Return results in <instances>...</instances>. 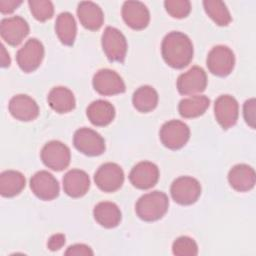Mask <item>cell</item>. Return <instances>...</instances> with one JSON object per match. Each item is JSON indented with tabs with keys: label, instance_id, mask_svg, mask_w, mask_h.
Here are the masks:
<instances>
[{
	"label": "cell",
	"instance_id": "cell-12",
	"mask_svg": "<svg viewBox=\"0 0 256 256\" xmlns=\"http://www.w3.org/2000/svg\"><path fill=\"white\" fill-rule=\"evenodd\" d=\"M96 92L104 96H112L125 92V83L121 76L111 69H101L95 73L92 80Z\"/></svg>",
	"mask_w": 256,
	"mask_h": 256
},
{
	"label": "cell",
	"instance_id": "cell-25",
	"mask_svg": "<svg viewBox=\"0 0 256 256\" xmlns=\"http://www.w3.org/2000/svg\"><path fill=\"white\" fill-rule=\"evenodd\" d=\"M24 175L16 170H6L0 174V194L11 198L18 195L25 188Z\"/></svg>",
	"mask_w": 256,
	"mask_h": 256
},
{
	"label": "cell",
	"instance_id": "cell-1",
	"mask_svg": "<svg viewBox=\"0 0 256 256\" xmlns=\"http://www.w3.org/2000/svg\"><path fill=\"white\" fill-rule=\"evenodd\" d=\"M161 53L166 64L175 69H182L193 59V44L186 34L172 31L163 38Z\"/></svg>",
	"mask_w": 256,
	"mask_h": 256
},
{
	"label": "cell",
	"instance_id": "cell-6",
	"mask_svg": "<svg viewBox=\"0 0 256 256\" xmlns=\"http://www.w3.org/2000/svg\"><path fill=\"white\" fill-rule=\"evenodd\" d=\"M102 48L111 62H123L127 53V41L125 36L117 29L111 26L105 28L102 34Z\"/></svg>",
	"mask_w": 256,
	"mask_h": 256
},
{
	"label": "cell",
	"instance_id": "cell-14",
	"mask_svg": "<svg viewBox=\"0 0 256 256\" xmlns=\"http://www.w3.org/2000/svg\"><path fill=\"white\" fill-rule=\"evenodd\" d=\"M0 34L6 43L11 46H17L29 34V25L20 16L4 18L0 22Z\"/></svg>",
	"mask_w": 256,
	"mask_h": 256
},
{
	"label": "cell",
	"instance_id": "cell-32",
	"mask_svg": "<svg viewBox=\"0 0 256 256\" xmlns=\"http://www.w3.org/2000/svg\"><path fill=\"white\" fill-rule=\"evenodd\" d=\"M164 6L167 13L177 19L187 17L191 11V3L188 0H166Z\"/></svg>",
	"mask_w": 256,
	"mask_h": 256
},
{
	"label": "cell",
	"instance_id": "cell-31",
	"mask_svg": "<svg viewBox=\"0 0 256 256\" xmlns=\"http://www.w3.org/2000/svg\"><path fill=\"white\" fill-rule=\"evenodd\" d=\"M172 252L176 256H195L198 254V246L194 239L181 236L173 242Z\"/></svg>",
	"mask_w": 256,
	"mask_h": 256
},
{
	"label": "cell",
	"instance_id": "cell-27",
	"mask_svg": "<svg viewBox=\"0 0 256 256\" xmlns=\"http://www.w3.org/2000/svg\"><path fill=\"white\" fill-rule=\"evenodd\" d=\"M210 105V100L205 95H193L179 102L178 111L184 118H195L203 115Z\"/></svg>",
	"mask_w": 256,
	"mask_h": 256
},
{
	"label": "cell",
	"instance_id": "cell-21",
	"mask_svg": "<svg viewBox=\"0 0 256 256\" xmlns=\"http://www.w3.org/2000/svg\"><path fill=\"white\" fill-rule=\"evenodd\" d=\"M77 16L82 26L91 31L100 29L104 22L102 9L91 1H83L78 4Z\"/></svg>",
	"mask_w": 256,
	"mask_h": 256
},
{
	"label": "cell",
	"instance_id": "cell-3",
	"mask_svg": "<svg viewBox=\"0 0 256 256\" xmlns=\"http://www.w3.org/2000/svg\"><path fill=\"white\" fill-rule=\"evenodd\" d=\"M172 199L180 205L194 204L201 195V185L199 181L190 176L176 178L170 187Z\"/></svg>",
	"mask_w": 256,
	"mask_h": 256
},
{
	"label": "cell",
	"instance_id": "cell-28",
	"mask_svg": "<svg viewBox=\"0 0 256 256\" xmlns=\"http://www.w3.org/2000/svg\"><path fill=\"white\" fill-rule=\"evenodd\" d=\"M132 103L134 108L139 112L148 113L156 108L158 104V93L149 85L141 86L133 93Z\"/></svg>",
	"mask_w": 256,
	"mask_h": 256
},
{
	"label": "cell",
	"instance_id": "cell-13",
	"mask_svg": "<svg viewBox=\"0 0 256 256\" xmlns=\"http://www.w3.org/2000/svg\"><path fill=\"white\" fill-rule=\"evenodd\" d=\"M30 188L34 195L41 200L50 201L59 195V183L48 171L36 172L30 179Z\"/></svg>",
	"mask_w": 256,
	"mask_h": 256
},
{
	"label": "cell",
	"instance_id": "cell-37",
	"mask_svg": "<svg viewBox=\"0 0 256 256\" xmlns=\"http://www.w3.org/2000/svg\"><path fill=\"white\" fill-rule=\"evenodd\" d=\"M0 62H1V66H2V67H8V66H10V63H11L10 56H9L8 52L6 51V49H5V47H4L3 44H1Z\"/></svg>",
	"mask_w": 256,
	"mask_h": 256
},
{
	"label": "cell",
	"instance_id": "cell-22",
	"mask_svg": "<svg viewBox=\"0 0 256 256\" xmlns=\"http://www.w3.org/2000/svg\"><path fill=\"white\" fill-rule=\"evenodd\" d=\"M47 101L51 109L61 114L72 111L76 104L73 92L63 86L52 88L48 94Z\"/></svg>",
	"mask_w": 256,
	"mask_h": 256
},
{
	"label": "cell",
	"instance_id": "cell-29",
	"mask_svg": "<svg viewBox=\"0 0 256 256\" xmlns=\"http://www.w3.org/2000/svg\"><path fill=\"white\" fill-rule=\"evenodd\" d=\"M203 6L207 15L219 26H227L232 17L224 2L219 0H205Z\"/></svg>",
	"mask_w": 256,
	"mask_h": 256
},
{
	"label": "cell",
	"instance_id": "cell-17",
	"mask_svg": "<svg viewBox=\"0 0 256 256\" xmlns=\"http://www.w3.org/2000/svg\"><path fill=\"white\" fill-rule=\"evenodd\" d=\"M124 22L134 30L146 28L150 21V13L146 5L140 1H126L122 6Z\"/></svg>",
	"mask_w": 256,
	"mask_h": 256
},
{
	"label": "cell",
	"instance_id": "cell-35",
	"mask_svg": "<svg viewBox=\"0 0 256 256\" xmlns=\"http://www.w3.org/2000/svg\"><path fill=\"white\" fill-rule=\"evenodd\" d=\"M64 244H65V235L62 233H58V234L52 235L49 238L47 246L51 251H56L62 248Z\"/></svg>",
	"mask_w": 256,
	"mask_h": 256
},
{
	"label": "cell",
	"instance_id": "cell-5",
	"mask_svg": "<svg viewBox=\"0 0 256 256\" xmlns=\"http://www.w3.org/2000/svg\"><path fill=\"white\" fill-rule=\"evenodd\" d=\"M159 137L166 148L178 150L188 142L190 138V129L180 120H170L162 125Z\"/></svg>",
	"mask_w": 256,
	"mask_h": 256
},
{
	"label": "cell",
	"instance_id": "cell-10",
	"mask_svg": "<svg viewBox=\"0 0 256 256\" xmlns=\"http://www.w3.org/2000/svg\"><path fill=\"white\" fill-rule=\"evenodd\" d=\"M94 181L103 192H115L121 188L124 182V172L118 164L107 162L97 169Z\"/></svg>",
	"mask_w": 256,
	"mask_h": 256
},
{
	"label": "cell",
	"instance_id": "cell-7",
	"mask_svg": "<svg viewBox=\"0 0 256 256\" xmlns=\"http://www.w3.org/2000/svg\"><path fill=\"white\" fill-rule=\"evenodd\" d=\"M73 144L79 152L87 156H99L105 151V141L103 137L95 130L87 127L75 131Z\"/></svg>",
	"mask_w": 256,
	"mask_h": 256
},
{
	"label": "cell",
	"instance_id": "cell-4",
	"mask_svg": "<svg viewBox=\"0 0 256 256\" xmlns=\"http://www.w3.org/2000/svg\"><path fill=\"white\" fill-rule=\"evenodd\" d=\"M44 165L54 171H62L70 164V149L62 142L52 140L46 143L40 153Z\"/></svg>",
	"mask_w": 256,
	"mask_h": 256
},
{
	"label": "cell",
	"instance_id": "cell-18",
	"mask_svg": "<svg viewBox=\"0 0 256 256\" xmlns=\"http://www.w3.org/2000/svg\"><path fill=\"white\" fill-rule=\"evenodd\" d=\"M10 114L19 121H32L39 115V107L34 99L25 94L13 96L8 104Z\"/></svg>",
	"mask_w": 256,
	"mask_h": 256
},
{
	"label": "cell",
	"instance_id": "cell-2",
	"mask_svg": "<svg viewBox=\"0 0 256 256\" xmlns=\"http://www.w3.org/2000/svg\"><path fill=\"white\" fill-rule=\"evenodd\" d=\"M169 199L164 192L153 191L142 195L135 205L137 216L147 222L161 219L167 212Z\"/></svg>",
	"mask_w": 256,
	"mask_h": 256
},
{
	"label": "cell",
	"instance_id": "cell-33",
	"mask_svg": "<svg viewBox=\"0 0 256 256\" xmlns=\"http://www.w3.org/2000/svg\"><path fill=\"white\" fill-rule=\"evenodd\" d=\"M255 108H256V101L254 98L248 99L245 101L243 106V116L245 122L252 128H255Z\"/></svg>",
	"mask_w": 256,
	"mask_h": 256
},
{
	"label": "cell",
	"instance_id": "cell-20",
	"mask_svg": "<svg viewBox=\"0 0 256 256\" xmlns=\"http://www.w3.org/2000/svg\"><path fill=\"white\" fill-rule=\"evenodd\" d=\"M255 171L247 164H237L233 166L228 173L230 186L238 192L251 190L255 185Z\"/></svg>",
	"mask_w": 256,
	"mask_h": 256
},
{
	"label": "cell",
	"instance_id": "cell-15",
	"mask_svg": "<svg viewBox=\"0 0 256 256\" xmlns=\"http://www.w3.org/2000/svg\"><path fill=\"white\" fill-rule=\"evenodd\" d=\"M214 114L217 122L223 129L234 126L239 117V105L231 95H221L215 100Z\"/></svg>",
	"mask_w": 256,
	"mask_h": 256
},
{
	"label": "cell",
	"instance_id": "cell-24",
	"mask_svg": "<svg viewBox=\"0 0 256 256\" xmlns=\"http://www.w3.org/2000/svg\"><path fill=\"white\" fill-rule=\"evenodd\" d=\"M96 222L105 228H114L119 225L122 215L119 207L109 201L99 202L93 210Z\"/></svg>",
	"mask_w": 256,
	"mask_h": 256
},
{
	"label": "cell",
	"instance_id": "cell-23",
	"mask_svg": "<svg viewBox=\"0 0 256 256\" xmlns=\"http://www.w3.org/2000/svg\"><path fill=\"white\" fill-rule=\"evenodd\" d=\"M86 114L93 125L99 127L107 126L115 117V108L108 101L96 100L87 107Z\"/></svg>",
	"mask_w": 256,
	"mask_h": 256
},
{
	"label": "cell",
	"instance_id": "cell-19",
	"mask_svg": "<svg viewBox=\"0 0 256 256\" xmlns=\"http://www.w3.org/2000/svg\"><path fill=\"white\" fill-rule=\"evenodd\" d=\"M90 188V179L88 174L80 169H72L63 177L64 192L72 198L84 196Z\"/></svg>",
	"mask_w": 256,
	"mask_h": 256
},
{
	"label": "cell",
	"instance_id": "cell-36",
	"mask_svg": "<svg viewBox=\"0 0 256 256\" xmlns=\"http://www.w3.org/2000/svg\"><path fill=\"white\" fill-rule=\"evenodd\" d=\"M22 4L20 0H0V12L2 14H11Z\"/></svg>",
	"mask_w": 256,
	"mask_h": 256
},
{
	"label": "cell",
	"instance_id": "cell-26",
	"mask_svg": "<svg viewBox=\"0 0 256 256\" xmlns=\"http://www.w3.org/2000/svg\"><path fill=\"white\" fill-rule=\"evenodd\" d=\"M55 31L60 42L66 46H71L76 38L77 26L73 15L69 12H62L57 16Z\"/></svg>",
	"mask_w": 256,
	"mask_h": 256
},
{
	"label": "cell",
	"instance_id": "cell-8",
	"mask_svg": "<svg viewBox=\"0 0 256 256\" xmlns=\"http://www.w3.org/2000/svg\"><path fill=\"white\" fill-rule=\"evenodd\" d=\"M206 63L212 74L219 77H225L229 75L234 68L235 56L229 47L217 45L209 51Z\"/></svg>",
	"mask_w": 256,
	"mask_h": 256
},
{
	"label": "cell",
	"instance_id": "cell-11",
	"mask_svg": "<svg viewBox=\"0 0 256 256\" xmlns=\"http://www.w3.org/2000/svg\"><path fill=\"white\" fill-rule=\"evenodd\" d=\"M177 90L181 95L193 96L203 92L207 86L206 72L199 66H193L177 79Z\"/></svg>",
	"mask_w": 256,
	"mask_h": 256
},
{
	"label": "cell",
	"instance_id": "cell-16",
	"mask_svg": "<svg viewBox=\"0 0 256 256\" xmlns=\"http://www.w3.org/2000/svg\"><path fill=\"white\" fill-rule=\"evenodd\" d=\"M129 180L131 184L138 189H150L155 186L159 180V169L152 162H139L130 171Z\"/></svg>",
	"mask_w": 256,
	"mask_h": 256
},
{
	"label": "cell",
	"instance_id": "cell-9",
	"mask_svg": "<svg viewBox=\"0 0 256 256\" xmlns=\"http://www.w3.org/2000/svg\"><path fill=\"white\" fill-rule=\"evenodd\" d=\"M44 58L43 44L36 38H31L17 51L16 61L23 72L35 71Z\"/></svg>",
	"mask_w": 256,
	"mask_h": 256
},
{
	"label": "cell",
	"instance_id": "cell-30",
	"mask_svg": "<svg viewBox=\"0 0 256 256\" xmlns=\"http://www.w3.org/2000/svg\"><path fill=\"white\" fill-rule=\"evenodd\" d=\"M30 11L34 18L40 22L51 19L54 14V6L48 0H30L28 1Z\"/></svg>",
	"mask_w": 256,
	"mask_h": 256
},
{
	"label": "cell",
	"instance_id": "cell-34",
	"mask_svg": "<svg viewBox=\"0 0 256 256\" xmlns=\"http://www.w3.org/2000/svg\"><path fill=\"white\" fill-rule=\"evenodd\" d=\"M94 253L92 249L85 244H74L71 245L67 248L65 251V255H70V256H92Z\"/></svg>",
	"mask_w": 256,
	"mask_h": 256
}]
</instances>
